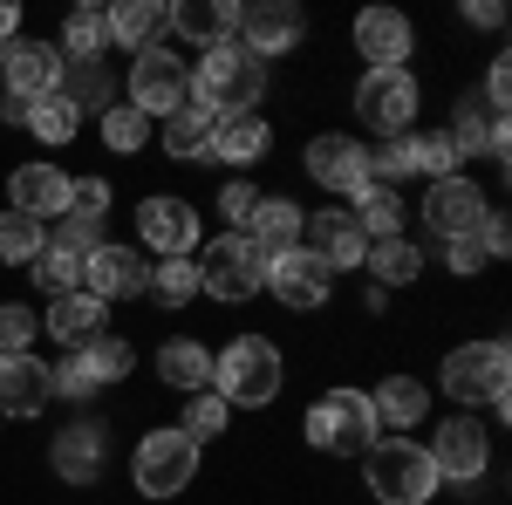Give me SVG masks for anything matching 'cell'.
<instances>
[{
  "instance_id": "cell-1",
  "label": "cell",
  "mask_w": 512,
  "mask_h": 505,
  "mask_svg": "<svg viewBox=\"0 0 512 505\" xmlns=\"http://www.w3.org/2000/svg\"><path fill=\"white\" fill-rule=\"evenodd\" d=\"M260 89H267V69L239 48V41H219V48H205L198 55V76H192V103L205 117H246L253 103H260Z\"/></svg>"
},
{
  "instance_id": "cell-2",
  "label": "cell",
  "mask_w": 512,
  "mask_h": 505,
  "mask_svg": "<svg viewBox=\"0 0 512 505\" xmlns=\"http://www.w3.org/2000/svg\"><path fill=\"white\" fill-rule=\"evenodd\" d=\"M362 471H369V492L383 505H431V492H437L431 451L410 444V437H376L362 451Z\"/></svg>"
},
{
  "instance_id": "cell-3",
  "label": "cell",
  "mask_w": 512,
  "mask_h": 505,
  "mask_svg": "<svg viewBox=\"0 0 512 505\" xmlns=\"http://www.w3.org/2000/svg\"><path fill=\"white\" fill-rule=\"evenodd\" d=\"M212 389L226 396V410H260L280 396V349L260 335L226 342V355H212Z\"/></svg>"
},
{
  "instance_id": "cell-4",
  "label": "cell",
  "mask_w": 512,
  "mask_h": 505,
  "mask_svg": "<svg viewBox=\"0 0 512 505\" xmlns=\"http://www.w3.org/2000/svg\"><path fill=\"white\" fill-rule=\"evenodd\" d=\"M376 410H369V396L362 389H328L315 410L301 417V437L315 444V451H328V458H362L369 444H376Z\"/></svg>"
},
{
  "instance_id": "cell-5",
  "label": "cell",
  "mask_w": 512,
  "mask_h": 505,
  "mask_svg": "<svg viewBox=\"0 0 512 505\" xmlns=\"http://www.w3.org/2000/svg\"><path fill=\"white\" fill-rule=\"evenodd\" d=\"M130 478H137L144 499H178L198 478V437H185L178 424L151 430V437L137 444V458H130Z\"/></svg>"
},
{
  "instance_id": "cell-6",
  "label": "cell",
  "mask_w": 512,
  "mask_h": 505,
  "mask_svg": "<svg viewBox=\"0 0 512 505\" xmlns=\"http://www.w3.org/2000/svg\"><path fill=\"white\" fill-rule=\"evenodd\" d=\"M198 287L212 294V301H246L260 280H267V260L253 253V239L246 233H226V239H205L198 246Z\"/></svg>"
},
{
  "instance_id": "cell-7",
  "label": "cell",
  "mask_w": 512,
  "mask_h": 505,
  "mask_svg": "<svg viewBox=\"0 0 512 505\" xmlns=\"http://www.w3.org/2000/svg\"><path fill=\"white\" fill-rule=\"evenodd\" d=\"M417 76L410 69H369V76L355 82V110L369 130H383V137H410L417 130Z\"/></svg>"
},
{
  "instance_id": "cell-8",
  "label": "cell",
  "mask_w": 512,
  "mask_h": 505,
  "mask_svg": "<svg viewBox=\"0 0 512 505\" xmlns=\"http://www.w3.org/2000/svg\"><path fill=\"white\" fill-rule=\"evenodd\" d=\"M506 342H465V349L444 355V369H437V383L444 396H458V403H499L506 396Z\"/></svg>"
},
{
  "instance_id": "cell-9",
  "label": "cell",
  "mask_w": 512,
  "mask_h": 505,
  "mask_svg": "<svg viewBox=\"0 0 512 505\" xmlns=\"http://www.w3.org/2000/svg\"><path fill=\"white\" fill-rule=\"evenodd\" d=\"M192 103V69L178 62V55H164V48H144L137 55V69H130V110H144V117H178Z\"/></svg>"
},
{
  "instance_id": "cell-10",
  "label": "cell",
  "mask_w": 512,
  "mask_h": 505,
  "mask_svg": "<svg viewBox=\"0 0 512 505\" xmlns=\"http://www.w3.org/2000/svg\"><path fill=\"white\" fill-rule=\"evenodd\" d=\"M260 287L274 294L280 308H301V314H308V308H321V301L335 294V267L315 260L308 246H294V253H274V260H267V280H260Z\"/></svg>"
},
{
  "instance_id": "cell-11",
  "label": "cell",
  "mask_w": 512,
  "mask_h": 505,
  "mask_svg": "<svg viewBox=\"0 0 512 505\" xmlns=\"http://www.w3.org/2000/svg\"><path fill=\"white\" fill-rule=\"evenodd\" d=\"M424 451H431V465H437V485H444V478H451V485H472V478H485V465H492V437H485L478 417L437 424V437Z\"/></svg>"
},
{
  "instance_id": "cell-12",
  "label": "cell",
  "mask_w": 512,
  "mask_h": 505,
  "mask_svg": "<svg viewBox=\"0 0 512 505\" xmlns=\"http://www.w3.org/2000/svg\"><path fill=\"white\" fill-rule=\"evenodd\" d=\"M0 76H7V96H28V103H41V96H55L62 89V76H69V62H62V48L55 41H7L0 48Z\"/></svg>"
},
{
  "instance_id": "cell-13",
  "label": "cell",
  "mask_w": 512,
  "mask_h": 505,
  "mask_svg": "<svg viewBox=\"0 0 512 505\" xmlns=\"http://www.w3.org/2000/svg\"><path fill=\"white\" fill-rule=\"evenodd\" d=\"M301 35H308V21H301V7H287V0H253V7H239V48H246L253 62L301 48Z\"/></svg>"
},
{
  "instance_id": "cell-14",
  "label": "cell",
  "mask_w": 512,
  "mask_h": 505,
  "mask_svg": "<svg viewBox=\"0 0 512 505\" xmlns=\"http://www.w3.org/2000/svg\"><path fill=\"white\" fill-rule=\"evenodd\" d=\"M144 280H151V273H144V253H137V246H110V239H103V246L82 260V294H96L103 308H110V301H137Z\"/></svg>"
},
{
  "instance_id": "cell-15",
  "label": "cell",
  "mask_w": 512,
  "mask_h": 505,
  "mask_svg": "<svg viewBox=\"0 0 512 505\" xmlns=\"http://www.w3.org/2000/svg\"><path fill=\"white\" fill-rule=\"evenodd\" d=\"M485 212H492V205H485V192H478L472 178H437L431 198H424V226H431L444 246H451V239H472Z\"/></svg>"
},
{
  "instance_id": "cell-16",
  "label": "cell",
  "mask_w": 512,
  "mask_h": 505,
  "mask_svg": "<svg viewBox=\"0 0 512 505\" xmlns=\"http://www.w3.org/2000/svg\"><path fill=\"white\" fill-rule=\"evenodd\" d=\"M137 233H144V246L151 253H164V260H185L198 246V212L185 205V198H144L137 205Z\"/></svg>"
},
{
  "instance_id": "cell-17",
  "label": "cell",
  "mask_w": 512,
  "mask_h": 505,
  "mask_svg": "<svg viewBox=\"0 0 512 505\" xmlns=\"http://www.w3.org/2000/svg\"><path fill=\"white\" fill-rule=\"evenodd\" d=\"M308 178L315 185H328V192H362L369 185V164H362V144L355 137H342V130H321V137H308Z\"/></svg>"
},
{
  "instance_id": "cell-18",
  "label": "cell",
  "mask_w": 512,
  "mask_h": 505,
  "mask_svg": "<svg viewBox=\"0 0 512 505\" xmlns=\"http://www.w3.org/2000/svg\"><path fill=\"white\" fill-rule=\"evenodd\" d=\"M301 246L315 253V260H328V267H362V253H369V239H362V226H355L349 205H328V212H308V233H301Z\"/></svg>"
},
{
  "instance_id": "cell-19",
  "label": "cell",
  "mask_w": 512,
  "mask_h": 505,
  "mask_svg": "<svg viewBox=\"0 0 512 505\" xmlns=\"http://www.w3.org/2000/svg\"><path fill=\"white\" fill-rule=\"evenodd\" d=\"M48 396H55L48 362H35V355H0V417H41Z\"/></svg>"
},
{
  "instance_id": "cell-20",
  "label": "cell",
  "mask_w": 512,
  "mask_h": 505,
  "mask_svg": "<svg viewBox=\"0 0 512 505\" xmlns=\"http://www.w3.org/2000/svg\"><path fill=\"white\" fill-rule=\"evenodd\" d=\"M7 192H14L7 212H21V219H62V212H69V171H55V164H21Z\"/></svg>"
},
{
  "instance_id": "cell-21",
  "label": "cell",
  "mask_w": 512,
  "mask_h": 505,
  "mask_svg": "<svg viewBox=\"0 0 512 505\" xmlns=\"http://www.w3.org/2000/svg\"><path fill=\"white\" fill-rule=\"evenodd\" d=\"M41 328H48V335H55L62 349L76 355V349H89L96 335H110V308H103L96 294H62L55 308L41 314Z\"/></svg>"
},
{
  "instance_id": "cell-22",
  "label": "cell",
  "mask_w": 512,
  "mask_h": 505,
  "mask_svg": "<svg viewBox=\"0 0 512 505\" xmlns=\"http://www.w3.org/2000/svg\"><path fill=\"white\" fill-rule=\"evenodd\" d=\"M301 233H308V219H301V205H294V198H260V205H253V219H246V239H253V253H260V260L294 253Z\"/></svg>"
},
{
  "instance_id": "cell-23",
  "label": "cell",
  "mask_w": 512,
  "mask_h": 505,
  "mask_svg": "<svg viewBox=\"0 0 512 505\" xmlns=\"http://www.w3.org/2000/svg\"><path fill=\"white\" fill-rule=\"evenodd\" d=\"M410 21L396 14V7H369L362 21H355V48L369 55V69H403V55H410Z\"/></svg>"
},
{
  "instance_id": "cell-24",
  "label": "cell",
  "mask_w": 512,
  "mask_h": 505,
  "mask_svg": "<svg viewBox=\"0 0 512 505\" xmlns=\"http://www.w3.org/2000/svg\"><path fill=\"white\" fill-rule=\"evenodd\" d=\"M267 144H274L267 117H260V110H246V117H219V123H212L205 157H219V164H260V157H267Z\"/></svg>"
},
{
  "instance_id": "cell-25",
  "label": "cell",
  "mask_w": 512,
  "mask_h": 505,
  "mask_svg": "<svg viewBox=\"0 0 512 505\" xmlns=\"http://www.w3.org/2000/svg\"><path fill=\"white\" fill-rule=\"evenodd\" d=\"M164 28H171V7H164V0H117V7H110V41H123L130 55L158 48Z\"/></svg>"
},
{
  "instance_id": "cell-26",
  "label": "cell",
  "mask_w": 512,
  "mask_h": 505,
  "mask_svg": "<svg viewBox=\"0 0 512 505\" xmlns=\"http://www.w3.org/2000/svg\"><path fill=\"white\" fill-rule=\"evenodd\" d=\"M369 410H376V424H390V430H417L424 410H431V389L417 376H383L376 396H369Z\"/></svg>"
},
{
  "instance_id": "cell-27",
  "label": "cell",
  "mask_w": 512,
  "mask_h": 505,
  "mask_svg": "<svg viewBox=\"0 0 512 505\" xmlns=\"http://www.w3.org/2000/svg\"><path fill=\"white\" fill-rule=\"evenodd\" d=\"M171 28L192 35V41H205V48H219V41H233L239 7L233 0H178V7H171Z\"/></svg>"
},
{
  "instance_id": "cell-28",
  "label": "cell",
  "mask_w": 512,
  "mask_h": 505,
  "mask_svg": "<svg viewBox=\"0 0 512 505\" xmlns=\"http://www.w3.org/2000/svg\"><path fill=\"white\" fill-rule=\"evenodd\" d=\"M158 376H164L171 389L198 396V389H212V349H205V342H185V335H178V342H164V349H158Z\"/></svg>"
},
{
  "instance_id": "cell-29",
  "label": "cell",
  "mask_w": 512,
  "mask_h": 505,
  "mask_svg": "<svg viewBox=\"0 0 512 505\" xmlns=\"http://www.w3.org/2000/svg\"><path fill=\"white\" fill-rule=\"evenodd\" d=\"M55 471L69 478V485H89L96 471H103V430L96 424H76L55 437Z\"/></svg>"
},
{
  "instance_id": "cell-30",
  "label": "cell",
  "mask_w": 512,
  "mask_h": 505,
  "mask_svg": "<svg viewBox=\"0 0 512 505\" xmlns=\"http://www.w3.org/2000/svg\"><path fill=\"white\" fill-rule=\"evenodd\" d=\"M103 48H110V14H96V7H76L69 21H62V62H103Z\"/></svg>"
},
{
  "instance_id": "cell-31",
  "label": "cell",
  "mask_w": 512,
  "mask_h": 505,
  "mask_svg": "<svg viewBox=\"0 0 512 505\" xmlns=\"http://www.w3.org/2000/svg\"><path fill=\"white\" fill-rule=\"evenodd\" d=\"M349 212H355V226H362L369 246H376V239H403V198L383 192V185H362Z\"/></svg>"
},
{
  "instance_id": "cell-32",
  "label": "cell",
  "mask_w": 512,
  "mask_h": 505,
  "mask_svg": "<svg viewBox=\"0 0 512 505\" xmlns=\"http://www.w3.org/2000/svg\"><path fill=\"white\" fill-rule=\"evenodd\" d=\"M158 137H164V151L178 157V164H198V157H205V144H212V117H205L198 103H185L178 117H164Z\"/></svg>"
},
{
  "instance_id": "cell-33",
  "label": "cell",
  "mask_w": 512,
  "mask_h": 505,
  "mask_svg": "<svg viewBox=\"0 0 512 505\" xmlns=\"http://www.w3.org/2000/svg\"><path fill=\"white\" fill-rule=\"evenodd\" d=\"M362 260H369V273H376V287H410V280L424 273V253H417L410 239H376Z\"/></svg>"
},
{
  "instance_id": "cell-34",
  "label": "cell",
  "mask_w": 512,
  "mask_h": 505,
  "mask_svg": "<svg viewBox=\"0 0 512 505\" xmlns=\"http://www.w3.org/2000/svg\"><path fill=\"white\" fill-rule=\"evenodd\" d=\"M458 164H465V157H458V144H451V137H444V130H410V171H424V178H458Z\"/></svg>"
},
{
  "instance_id": "cell-35",
  "label": "cell",
  "mask_w": 512,
  "mask_h": 505,
  "mask_svg": "<svg viewBox=\"0 0 512 505\" xmlns=\"http://www.w3.org/2000/svg\"><path fill=\"white\" fill-rule=\"evenodd\" d=\"M48 246L41 219H21V212H0V267H35V253Z\"/></svg>"
},
{
  "instance_id": "cell-36",
  "label": "cell",
  "mask_w": 512,
  "mask_h": 505,
  "mask_svg": "<svg viewBox=\"0 0 512 505\" xmlns=\"http://www.w3.org/2000/svg\"><path fill=\"white\" fill-rule=\"evenodd\" d=\"M28 130H35L41 144H69V137L82 130V110L62 96V89H55V96H41L35 110H28Z\"/></svg>"
},
{
  "instance_id": "cell-37",
  "label": "cell",
  "mask_w": 512,
  "mask_h": 505,
  "mask_svg": "<svg viewBox=\"0 0 512 505\" xmlns=\"http://www.w3.org/2000/svg\"><path fill=\"white\" fill-rule=\"evenodd\" d=\"M144 294H151L158 308H185V301L198 294V267L192 260H158L151 280H144Z\"/></svg>"
},
{
  "instance_id": "cell-38",
  "label": "cell",
  "mask_w": 512,
  "mask_h": 505,
  "mask_svg": "<svg viewBox=\"0 0 512 505\" xmlns=\"http://www.w3.org/2000/svg\"><path fill=\"white\" fill-rule=\"evenodd\" d=\"M35 287H41V294H55V301H62V294H82V260H76V253H62V246H41V253H35Z\"/></svg>"
},
{
  "instance_id": "cell-39",
  "label": "cell",
  "mask_w": 512,
  "mask_h": 505,
  "mask_svg": "<svg viewBox=\"0 0 512 505\" xmlns=\"http://www.w3.org/2000/svg\"><path fill=\"white\" fill-rule=\"evenodd\" d=\"M62 96H69L76 110H117V82H110L103 62H89V69H76V76H62Z\"/></svg>"
},
{
  "instance_id": "cell-40",
  "label": "cell",
  "mask_w": 512,
  "mask_h": 505,
  "mask_svg": "<svg viewBox=\"0 0 512 505\" xmlns=\"http://www.w3.org/2000/svg\"><path fill=\"white\" fill-rule=\"evenodd\" d=\"M226 417H233V410H226V396H219V389H198V396H185V437H198V444H205V437H219V430H226Z\"/></svg>"
},
{
  "instance_id": "cell-41",
  "label": "cell",
  "mask_w": 512,
  "mask_h": 505,
  "mask_svg": "<svg viewBox=\"0 0 512 505\" xmlns=\"http://www.w3.org/2000/svg\"><path fill=\"white\" fill-rule=\"evenodd\" d=\"M144 137H151V117L144 110H130V103L103 110V144L110 151H144Z\"/></svg>"
},
{
  "instance_id": "cell-42",
  "label": "cell",
  "mask_w": 512,
  "mask_h": 505,
  "mask_svg": "<svg viewBox=\"0 0 512 505\" xmlns=\"http://www.w3.org/2000/svg\"><path fill=\"white\" fill-rule=\"evenodd\" d=\"M48 246H62V253L89 260V253L103 246V219H89V212H62V219H55V239H48Z\"/></svg>"
},
{
  "instance_id": "cell-43",
  "label": "cell",
  "mask_w": 512,
  "mask_h": 505,
  "mask_svg": "<svg viewBox=\"0 0 512 505\" xmlns=\"http://www.w3.org/2000/svg\"><path fill=\"white\" fill-rule=\"evenodd\" d=\"M35 335H41L35 308H21V301L0 308V355H35Z\"/></svg>"
},
{
  "instance_id": "cell-44",
  "label": "cell",
  "mask_w": 512,
  "mask_h": 505,
  "mask_svg": "<svg viewBox=\"0 0 512 505\" xmlns=\"http://www.w3.org/2000/svg\"><path fill=\"white\" fill-rule=\"evenodd\" d=\"M362 164H369V185L390 192L396 178H410V137H383V151H362Z\"/></svg>"
},
{
  "instance_id": "cell-45",
  "label": "cell",
  "mask_w": 512,
  "mask_h": 505,
  "mask_svg": "<svg viewBox=\"0 0 512 505\" xmlns=\"http://www.w3.org/2000/svg\"><path fill=\"white\" fill-rule=\"evenodd\" d=\"M82 355H89L96 383H123V376H130V362H137V355H130V342H117V335H96Z\"/></svg>"
},
{
  "instance_id": "cell-46",
  "label": "cell",
  "mask_w": 512,
  "mask_h": 505,
  "mask_svg": "<svg viewBox=\"0 0 512 505\" xmlns=\"http://www.w3.org/2000/svg\"><path fill=\"white\" fill-rule=\"evenodd\" d=\"M48 383H55V396H96V369H89V355H69V362H62V369H48Z\"/></svg>"
},
{
  "instance_id": "cell-47",
  "label": "cell",
  "mask_w": 512,
  "mask_h": 505,
  "mask_svg": "<svg viewBox=\"0 0 512 505\" xmlns=\"http://www.w3.org/2000/svg\"><path fill=\"white\" fill-rule=\"evenodd\" d=\"M69 212L103 219V212H110V185H103V178H69Z\"/></svg>"
},
{
  "instance_id": "cell-48",
  "label": "cell",
  "mask_w": 512,
  "mask_h": 505,
  "mask_svg": "<svg viewBox=\"0 0 512 505\" xmlns=\"http://www.w3.org/2000/svg\"><path fill=\"white\" fill-rule=\"evenodd\" d=\"M253 205H260V192H253L246 178H233V185L219 192V212L233 219V233H246V219H253Z\"/></svg>"
},
{
  "instance_id": "cell-49",
  "label": "cell",
  "mask_w": 512,
  "mask_h": 505,
  "mask_svg": "<svg viewBox=\"0 0 512 505\" xmlns=\"http://www.w3.org/2000/svg\"><path fill=\"white\" fill-rule=\"evenodd\" d=\"M472 239H478V253H485V260H499V253L512 246V233H506V219H499V212H485Z\"/></svg>"
},
{
  "instance_id": "cell-50",
  "label": "cell",
  "mask_w": 512,
  "mask_h": 505,
  "mask_svg": "<svg viewBox=\"0 0 512 505\" xmlns=\"http://www.w3.org/2000/svg\"><path fill=\"white\" fill-rule=\"evenodd\" d=\"M506 96H512V69H506V55L485 69V110H499L506 117Z\"/></svg>"
},
{
  "instance_id": "cell-51",
  "label": "cell",
  "mask_w": 512,
  "mask_h": 505,
  "mask_svg": "<svg viewBox=\"0 0 512 505\" xmlns=\"http://www.w3.org/2000/svg\"><path fill=\"white\" fill-rule=\"evenodd\" d=\"M444 260H451V273H478V267H485L478 239H451V246H444Z\"/></svg>"
},
{
  "instance_id": "cell-52",
  "label": "cell",
  "mask_w": 512,
  "mask_h": 505,
  "mask_svg": "<svg viewBox=\"0 0 512 505\" xmlns=\"http://www.w3.org/2000/svg\"><path fill=\"white\" fill-rule=\"evenodd\" d=\"M465 21H478V28H499V21H506V7H499V0H465Z\"/></svg>"
},
{
  "instance_id": "cell-53",
  "label": "cell",
  "mask_w": 512,
  "mask_h": 505,
  "mask_svg": "<svg viewBox=\"0 0 512 505\" xmlns=\"http://www.w3.org/2000/svg\"><path fill=\"white\" fill-rule=\"evenodd\" d=\"M21 35V14H14V0H0V48Z\"/></svg>"
},
{
  "instance_id": "cell-54",
  "label": "cell",
  "mask_w": 512,
  "mask_h": 505,
  "mask_svg": "<svg viewBox=\"0 0 512 505\" xmlns=\"http://www.w3.org/2000/svg\"><path fill=\"white\" fill-rule=\"evenodd\" d=\"M28 110H35L28 96H7V103H0V117H7V123H21V130H28Z\"/></svg>"
}]
</instances>
